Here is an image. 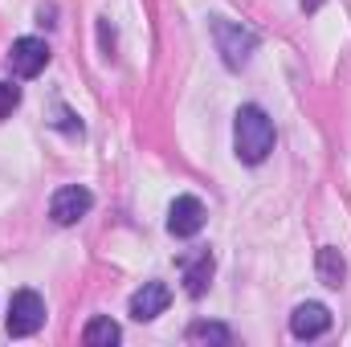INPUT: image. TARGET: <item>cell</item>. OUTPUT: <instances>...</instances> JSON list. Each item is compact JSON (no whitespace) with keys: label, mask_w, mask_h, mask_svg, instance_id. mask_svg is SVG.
Listing matches in <instances>:
<instances>
[{"label":"cell","mask_w":351,"mask_h":347,"mask_svg":"<svg viewBox=\"0 0 351 347\" xmlns=\"http://www.w3.org/2000/svg\"><path fill=\"white\" fill-rule=\"evenodd\" d=\"M16 106H21V86H12V82H0V119H8Z\"/></svg>","instance_id":"cell-13"},{"label":"cell","mask_w":351,"mask_h":347,"mask_svg":"<svg viewBox=\"0 0 351 347\" xmlns=\"http://www.w3.org/2000/svg\"><path fill=\"white\" fill-rule=\"evenodd\" d=\"M315 270H319V282H323V286H331V290H339V286H343V278H348V261H343V254H339L335 246H323V250H319Z\"/></svg>","instance_id":"cell-10"},{"label":"cell","mask_w":351,"mask_h":347,"mask_svg":"<svg viewBox=\"0 0 351 347\" xmlns=\"http://www.w3.org/2000/svg\"><path fill=\"white\" fill-rule=\"evenodd\" d=\"M168 302H172V290H168L164 282H143V290H135V294H131V319L147 323V319L164 315V311H168Z\"/></svg>","instance_id":"cell-8"},{"label":"cell","mask_w":351,"mask_h":347,"mask_svg":"<svg viewBox=\"0 0 351 347\" xmlns=\"http://www.w3.org/2000/svg\"><path fill=\"white\" fill-rule=\"evenodd\" d=\"M8 66H12L16 78H37L49 66V45L41 37H16L12 53H8Z\"/></svg>","instance_id":"cell-4"},{"label":"cell","mask_w":351,"mask_h":347,"mask_svg":"<svg viewBox=\"0 0 351 347\" xmlns=\"http://www.w3.org/2000/svg\"><path fill=\"white\" fill-rule=\"evenodd\" d=\"M319 4H323V0H302V8H306V12H315Z\"/></svg>","instance_id":"cell-14"},{"label":"cell","mask_w":351,"mask_h":347,"mask_svg":"<svg viewBox=\"0 0 351 347\" xmlns=\"http://www.w3.org/2000/svg\"><path fill=\"white\" fill-rule=\"evenodd\" d=\"M213 41H217V53L229 70H245L254 49H258V33L237 25V21H225V16L213 21Z\"/></svg>","instance_id":"cell-2"},{"label":"cell","mask_w":351,"mask_h":347,"mask_svg":"<svg viewBox=\"0 0 351 347\" xmlns=\"http://www.w3.org/2000/svg\"><path fill=\"white\" fill-rule=\"evenodd\" d=\"M119 323H110L106 315H98V319H90L86 323V331H82V344L86 347H114L119 344Z\"/></svg>","instance_id":"cell-11"},{"label":"cell","mask_w":351,"mask_h":347,"mask_svg":"<svg viewBox=\"0 0 351 347\" xmlns=\"http://www.w3.org/2000/svg\"><path fill=\"white\" fill-rule=\"evenodd\" d=\"M204 221H208V213L196 196H176L172 208H168V233L172 237H196L204 229Z\"/></svg>","instance_id":"cell-6"},{"label":"cell","mask_w":351,"mask_h":347,"mask_svg":"<svg viewBox=\"0 0 351 347\" xmlns=\"http://www.w3.org/2000/svg\"><path fill=\"white\" fill-rule=\"evenodd\" d=\"M233 152L241 164H262L274 152V123L262 106H241L233 119Z\"/></svg>","instance_id":"cell-1"},{"label":"cell","mask_w":351,"mask_h":347,"mask_svg":"<svg viewBox=\"0 0 351 347\" xmlns=\"http://www.w3.org/2000/svg\"><path fill=\"white\" fill-rule=\"evenodd\" d=\"M90 208H94V196H90V188H82V184L58 188L53 200H49V217H53L58 225H78Z\"/></svg>","instance_id":"cell-5"},{"label":"cell","mask_w":351,"mask_h":347,"mask_svg":"<svg viewBox=\"0 0 351 347\" xmlns=\"http://www.w3.org/2000/svg\"><path fill=\"white\" fill-rule=\"evenodd\" d=\"M233 339L229 335V327L225 323H204V319H196L192 327H188V344H213V347H225Z\"/></svg>","instance_id":"cell-12"},{"label":"cell","mask_w":351,"mask_h":347,"mask_svg":"<svg viewBox=\"0 0 351 347\" xmlns=\"http://www.w3.org/2000/svg\"><path fill=\"white\" fill-rule=\"evenodd\" d=\"M290 331L298 339H319V335L331 331V311L323 302H298L294 315H290Z\"/></svg>","instance_id":"cell-7"},{"label":"cell","mask_w":351,"mask_h":347,"mask_svg":"<svg viewBox=\"0 0 351 347\" xmlns=\"http://www.w3.org/2000/svg\"><path fill=\"white\" fill-rule=\"evenodd\" d=\"M180 270H184V290L192 298H200L208 290V278H213V254L208 250H192L180 258Z\"/></svg>","instance_id":"cell-9"},{"label":"cell","mask_w":351,"mask_h":347,"mask_svg":"<svg viewBox=\"0 0 351 347\" xmlns=\"http://www.w3.org/2000/svg\"><path fill=\"white\" fill-rule=\"evenodd\" d=\"M45 323V302L37 290H16L8 302V335H33Z\"/></svg>","instance_id":"cell-3"}]
</instances>
